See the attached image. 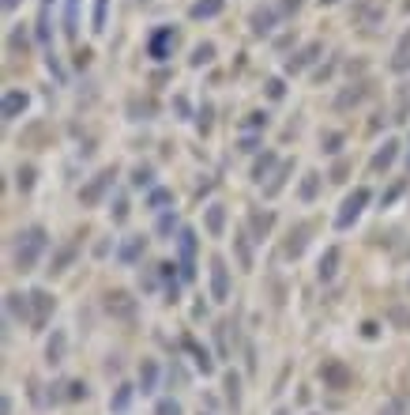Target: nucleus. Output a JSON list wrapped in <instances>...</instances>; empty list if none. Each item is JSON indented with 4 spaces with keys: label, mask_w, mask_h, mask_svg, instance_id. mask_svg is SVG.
Listing matches in <instances>:
<instances>
[{
    "label": "nucleus",
    "mask_w": 410,
    "mask_h": 415,
    "mask_svg": "<svg viewBox=\"0 0 410 415\" xmlns=\"http://www.w3.org/2000/svg\"><path fill=\"white\" fill-rule=\"evenodd\" d=\"M50 250V234H45V227H27L19 238H15V268L19 272H34L38 261H42V253Z\"/></svg>",
    "instance_id": "nucleus-1"
},
{
    "label": "nucleus",
    "mask_w": 410,
    "mask_h": 415,
    "mask_svg": "<svg viewBox=\"0 0 410 415\" xmlns=\"http://www.w3.org/2000/svg\"><path fill=\"white\" fill-rule=\"evenodd\" d=\"M369 189L365 185H358L354 189V193H347V201H343V208H339V215H335V227L339 230H347V227H354V223H358V215L365 212V204H369Z\"/></svg>",
    "instance_id": "nucleus-2"
},
{
    "label": "nucleus",
    "mask_w": 410,
    "mask_h": 415,
    "mask_svg": "<svg viewBox=\"0 0 410 415\" xmlns=\"http://www.w3.org/2000/svg\"><path fill=\"white\" fill-rule=\"evenodd\" d=\"M177 253H181V279L192 283V276H196V230L192 227L177 230Z\"/></svg>",
    "instance_id": "nucleus-3"
},
{
    "label": "nucleus",
    "mask_w": 410,
    "mask_h": 415,
    "mask_svg": "<svg viewBox=\"0 0 410 415\" xmlns=\"http://www.w3.org/2000/svg\"><path fill=\"white\" fill-rule=\"evenodd\" d=\"M114 178H117V170H114V166H106V170H98V174H94V178L87 181L83 189H79V201H83V208H94V204H98L102 196H106L109 189H114Z\"/></svg>",
    "instance_id": "nucleus-4"
},
{
    "label": "nucleus",
    "mask_w": 410,
    "mask_h": 415,
    "mask_svg": "<svg viewBox=\"0 0 410 415\" xmlns=\"http://www.w3.org/2000/svg\"><path fill=\"white\" fill-rule=\"evenodd\" d=\"M173 45H177V30L173 27H158L155 34L147 38V57L151 61H170Z\"/></svg>",
    "instance_id": "nucleus-5"
},
{
    "label": "nucleus",
    "mask_w": 410,
    "mask_h": 415,
    "mask_svg": "<svg viewBox=\"0 0 410 415\" xmlns=\"http://www.w3.org/2000/svg\"><path fill=\"white\" fill-rule=\"evenodd\" d=\"M53 310H57L53 294L42 291V287H34V291H30V314H34V321H30V325H34V329H42V325L53 317Z\"/></svg>",
    "instance_id": "nucleus-6"
},
{
    "label": "nucleus",
    "mask_w": 410,
    "mask_h": 415,
    "mask_svg": "<svg viewBox=\"0 0 410 415\" xmlns=\"http://www.w3.org/2000/svg\"><path fill=\"white\" fill-rule=\"evenodd\" d=\"M320 378H324V389H350V381H354L347 363H339V358H327L320 366Z\"/></svg>",
    "instance_id": "nucleus-7"
},
{
    "label": "nucleus",
    "mask_w": 410,
    "mask_h": 415,
    "mask_svg": "<svg viewBox=\"0 0 410 415\" xmlns=\"http://www.w3.org/2000/svg\"><path fill=\"white\" fill-rule=\"evenodd\" d=\"M211 298L226 302L230 298V268L222 257H211Z\"/></svg>",
    "instance_id": "nucleus-8"
},
{
    "label": "nucleus",
    "mask_w": 410,
    "mask_h": 415,
    "mask_svg": "<svg viewBox=\"0 0 410 415\" xmlns=\"http://www.w3.org/2000/svg\"><path fill=\"white\" fill-rule=\"evenodd\" d=\"M279 15H283V8H279V4H260V8L252 12V34H256V38L271 34V30H275V23H279Z\"/></svg>",
    "instance_id": "nucleus-9"
},
{
    "label": "nucleus",
    "mask_w": 410,
    "mask_h": 415,
    "mask_svg": "<svg viewBox=\"0 0 410 415\" xmlns=\"http://www.w3.org/2000/svg\"><path fill=\"white\" fill-rule=\"evenodd\" d=\"M4 310H8V317H12V321H23V325L34 321V314H30V294L12 291V294L4 298Z\"/></svg>",
    "instance_id": "nucleus-10"
},
{
    "label": "nucleus",
    "mask_w": 410,
    "mask_h": 415,
    "mask_svg": "<svg viewBox=\"0 0 410 415\" xmlns=\"http://www.w3.org/2000/svg\"><path fill=\"white\" fill-rule=\"evenodd\" d=\"M30 106V94L27 91H4V106H0V117L4 121H15V117H23Z\"/></svg>",
    "instance_id": "nucleus-11"
},
{
    "label": "nucleus",
    "mask_w": 410,
    "mask_h": 415,
    "mask_svg": "<svg viewBox=\"0 0 410 415\" xmlns=\"http://www.w3.org/2000/svg\"><path fill=\"white\" fill-rule=\"evenodd\" d=\"M320 50H324V45H320V42H309V45H301V50H297V53H294V57H290V61H286V76H294V72H301V68H309V65H312V61H316V57H320Z\"/></svg>",
    "instance_id": "nucleus-12"
},
{
    "label": "nucleus",
    "mask_w": 410,
    "mask_h": 415,
    "mask_svg": "<svg viewBox=\"0 0 410 415\" xmlns=\"http://www.w3.org/2000/svg\"><path fill=\"white\" fill-rule=\"evenodd\" d=\"M143 250H147V238H143V234H132V238H125V242H120L117 261H120V265H136V261L143 257Z\"/></svg>",
    "instance_id": "nucleus-13"
},
{
    "label": "nucleus",
    "mask_w": 410,
    "mask_h": 415,
    "mask_svg": "<svg viewBox=\"0 0 410 415\" xmlns=\"http://www.w3.org/2000/svg\"><path fill=\"white\" fill-rule=\"evenodd\" d=\"M396 155H399V140H384V148L373 155V163H369V170L373 174H384L391 163H396Z\"/></svg>",
    "instance_id": "nucleus-14"
},
{
    "label": "nucleus",
    "mask_w": 410,
    "mask_h": 415,
    "mask_svg": "<svg viewBox=\"0 0 410 415\" xmlns=\"http://www.w3.org/2000/svg\"><path fill=\"white\" fill-rule=\"evenodd\" d=\"M204 223H207V234L211 238H222V230H226V204H207Z\"/></svg>",
    "instance_id": "nucleus-15"
},
{
    "label": "nucleus",
    "mask_w": 410,
    "mask_h": 415,
    "mask_svg": "<svg viewBox=\"0 0 410 415\" xmlns=\"http://www.w3.org/2000/svg\"><path fill=\"white\" fill-rule=\"evenodd\" d=\"M50 12H53V0H42V8H38V42L45 45V53L53 50V30H50Z\"/></svg>",
    "instance_id": "nucleus-16"
},
{
    "label": "nucleus",
    "mask_w": 410,
    "mask_h": 415,
    "mask_svg": "<svg viewBox=\"0 0 410 415\" xmlns=\"http://www.w3.org/2000/svg\"><path fill=\"white\" fill-rule=\"evenodd\" d=\"M275 166H279V155H275V151H263V155L252 163V181H256V185H263V178H275V174H271Z\"/></svg>",
    "instance_id": "nucleus-17"
},
{
    "label": "nucleus",
    "mask_w": 410,
    "mask_h": 415,
    "mask_svg": "<svg viewBox=\"0 0 410 415\" xmlns=\"http://www.w3.org/2000/svg\"><path fill=\"white\" fill-rule=\"evenodd\" d=\"M64 38L68 42L79 38V0H64Z\"/></svg>",
    "instance_id": "nucleus-18"
},
{
    "label": "nucleus",
    "mask_w": 410,
    "mask_h": 415,
    "mask_svg": "<svg viewBox=\"0 0 410 415\" xmlns=\"http://www.w3.org/2000/svg\"><path fill=\"white\" fill-rule=\"evenodd\" d=\"M106 310H109L114 317H125V321H128V317L136 314V302L128 298L125 291H114V294H109V302H106Z\"/></svg>",
    "instance_id": "nucleus-19"
},
{
    "label": "nucleus",
    "mask_w": 410,
    "mask_h": 415,
    "mask_svg": "<svg viewBox=\"0 0 410 415\" xmlns=\"http://www.w3.org/2000/svg\"><path fill=\"white\" fill-rule=\"evenodd\" d=\"M305 242H309V223H297V227L290 230V242H286V257H301L305 253Z\"/></svg>",
    "instance_id": "nucleus-20"
},
{
    "label": "nucleus",
    "mask_w": 410,
    "mask_h": 415,
    "mask_svg": "<svg viewBox=\"0 0 410 415\" xmlns=\"http://www.w3.org/2000/svg\"><path fill=\"white\" fill-rule=\"evenodd\" d=\"M64 351H68V336H64L61 329H53L50 344H45V358H50V366H57V363H64Z\"/></svg>",
    "instance_id": "nucleus-21"
},
{
    "label": "nucleus",
    "mask_w": 410,
    "mask_h": 415,
    "mask_svg": "<svg viewBox=\"0 0 410 415\" xmlns=\"http://www.w3.org/2000/svg\"><path fill=\"white\" fill-rule=\"evenodd\" d=\"M181 344H184V351H188V355H192V363H196V366H199V370H204V374H211V370H215V363H211V355H207V347H199V344H196V340H192V336H184Z\"/></svg>",
    "instance_id": "nucleus-22"
},
{
    "label": "nucleus",
    "mask_w": 410,
    "mask_h": 415,
    "mask_svg": "<svg viewBox=\"0 0 410 415\" xmlns=\"http://www.w3.org/2000/svg\"><path fill=\"white\" fill-rule=\"evenodd\" d=\"M339 257H343V253H339V245H327V250H324V257H320L316 276H320V279H332L335 272H339Z\"/></svg>",
    "instance_id": "nucleus-23"
},
{
    "label": "nucleus",
    "mask_w": 410,
    "mask_h": 415,
    "mask_svg": "<svg viewBox=\"0 0 410 415\" xmlns=\"http://www.w3.org/2000/svg\"><path fill=\"white\" fill-rule=\"evenodd\" d=\"M140 389L143 393H155L158 389V363L155 358H143L140 363Z\"/></svg>",
    "instance_id": "nucleus-24"
},
{
    "label": "nucleus",
    "mask_w": 410,
    "mask_h": 415,
    "mask_svg": "<svg viewBox=\"0 0 410 415\" xmlns=\"http://www.w3.org/2000/svg\"><path fill=\"white\" fill-rule=\"evenodd\" d=\"M222 4H226V0H196V4L188 8V15L192 19H215V15L222 12Z\"/></svg>",
    "instance_id": "nucleus-25"
},
{
    "label": "nucleus",
    "mask_w": 410,
    "mask_h": 415,
    "mask_svg": "<svg viewBox=\"0 0 410 415\" xmlns=\"http://www.w3.org/2000/svg\"><path fill=\"white\" fill-rule=\"evenodd\" d=\"M170 204H173V193H170V189L155 185V189L147 193V208H151V212H170Z\"/></svg>",
    "instance_id": "nucleus-26"
},
{
    "label": "nucleus",
    "mask_w": 410,
    "mask_h": 415,
    "mask_svg": "<svg viewBox=\"0 0 410 415\" xmlns=\"http://www.w3.org/2000/svg\"><path fill=\"white\" fill-rule=\"evenodd\" d=\"M290 170H294V163H283V166H279V174L268 181V185H263V196H279V193H283V185H286V178H290Z\"/></svg>",
    "instance_id": "nucleus-27"
},
{
    "label": "nucleus",
    "mask_w": 410,
    "mask_h": 415,
    "mask_svg": "<svg viewBox=\"0 0 410 415\" xmlns=\"http://www.w3.org/2000/svg\"><path fill=\"white\" fill-rule=\"evenodd\" d=\"M248 223H252V234H256V242H263V234H268V230L275 227V215H271V212H256Z\"/></svg>",
    "instance_id": "nucleus-28"
},
{
    "label": "nucleus",
    "mask_w": 410,
    "mask_h": 415,
    "mask_svg": "<svg viewBox=\"0 0 410 415\" xmlns=\"http://www.w3.org/2000/svg\"><path fill=\"white\" fill-rule=\"evenodd\" d=\"M391 72H410V34L399 42L396 57H391Z\"/></svg>",
    "instance_id": "nucleus-29"
},
{
    "label": "nucleus",
    "mask_w": 410,
    "mask_h": 415,
    "mask_svg": "<svg viewBox=\"0 0 410 415\" xmlns=\"http://www.w3.org/2000/svg\"><path fill=\"white\" fill-rule=\"evenodd\" d=\"M316 193H320V174L309 170V174H305V181H301V201L312 204V201H316Z\"/></svg>",
    "instance_id": "nucleus-30"
},
{
    "label": "nucleus",
    "mask_w": 410,
    "mask_h": 415,
    "mask_svg": "<svg viewBox=\"0 0 410 415\" xmlns=\"http://www.w3.org/2000/svg\"><path fill=\"white\" fill-rule=\"evenodd\" d=\"M226 401H230V408H241V378L234 370L226 374Z\"/></svg>",
    "instance_id": "nucleus-31"
},
{
    "label": "nucleus",
    "mask_w": 410,
    "mask_h": 415,
    "mask_svg": "<svg viewBox=\"0 0 410 415\" xmlns=\"http://www.w3.org/2000/svg\"><path fill=\"white\" fill-rule=\"evenodd\" d=\"M361 94H365V87H350V91H343L339 94V99H335V110H347V106H358V102H361Z\"/></svg>",
    "instance_id": "nucleus-32"
},
{
    "label": "nucleus",
    "mask_w": 410,
    "mask_h": 415,
    "mask_svg": "<svg viewBox=\"0 0 410 415\" xmlns=\"http://www.w3.org/2000/svg\"><path fill=\"white\" fill-rule=\"evenodd\" d=\"M207 61H215V45H211V42H199L196 50H192V68L207 65Z\"/></svg>",
    "instance_id": "nucleus-33"
},
{
    "label": "nucleus",
    "mask_w": 410,
    "mask_h": 415,
    "mask_svg": "<svg viewBox=\"0 0 410 415\" xmlns=\"http://www.w3.org/2000/svg\"><path fill=\"white\" fill-rule=\"evenodd\" d=\"M106 12H109V0H94V34H102L106 30Z\"/></svg>",
    "instance_id": "nucleus-34"
},
{
    "label": "nucleus",
    "mask_w": 410,
    "mask_h": 415,
    "mask_svg": "<svg viewBox=\"0 0 410 415\" xmlns=\"http://www.w3.org/2000/svg\"><path fill=\"white\" fill-rule=\"evenodd\" d=\"M8 50H12V53L27 50V30H23V23H19V27H12V34H8Z\"/></svg>",
    "instance_id": "nucleus-35"
},
{
    "label": "nucleus",
    "mask_w": 410,
    "mask_h": 415,
    "mask_svg": "<svg viewBox=\"0 0 410 415\" xmlns=\"http://www.w3.org/2000/svg\"><path fill=\"white\" fill-rule=\"evenodd\" d=\"M151 181H155V170H151V166H136L132 170V185L136 189H147Z\"/></svg>",
    "instance_id": "nucleus-36"
},
{
    "label": "nucleus",
    "mask_w": 410,
    "mask_h": 415,
    "mask_svg": "<svg viewBox=\"0 0 410 415\" xmlns=\"http://www.w3.org/2000/svg\"><path fill=\"white\" fill-rule=\"evenodd\" d=\"M72 261H76V245H64V250L57 253V261H53V268H50V272H64V268H68Z\"/></svg>",
    "instance_id": "nucleus-37"
},
{
    "label": "nucleus",
    "mask_w": 410,
    "mask_h": 415,
    "mask_svg": "<svg viewBox=\"0 0 410 415\" xmlns=\"http://www.w3.org/2000/svg\"><path fill=\"white\" fill-rule=\"evenodd\" d=\"M173 230H177V212H162V215H158V234L170 238Z\"/></svg>",
    "instance_id": "nucleus-38"
},
{
    "label": "nucleus",
    "mask_w": 410,
    "mask_h": 415,
    "mask_svg": "<svg viewBox=\"0 0 410 415\" xmlns=\"http://www.w3.org/2000/svg\"><path fill=\"white\" fill-rule=\"evenodd\" d=\"M155 415H181V404H177L173 396H166V401L155 404Z\"/></svg>",
    "instance_id": "nucleus-39"
},
{
    "label": "nucleus",
    "mask_w": 410,
    "mask_h": 415,
    "mask_svg": "<svg viewBox=\"0 0 410 415\" xmlns=\"http://www.w3.org/2000/svg\"><path fill=\"white\" fill-rule=\"evenodd\" d=\"M343 148V132H324V151L327 155H339Z\"/></svg>",
    "instance_id": "nucleus-40"
},
{
    "label": "nucleus",
    "mask_w": 410,
    "mask_h": 415,
    "mask_svg": "<svg viewBox=\"0 0 410 415\" xmlns=\"http://www.w3.org/2000/svg\"><path fill=\"white\" fill-rule=\"evenodd\" d=\"M128 401H132V385H120V389H117V396H114V412H125V408H128Z\"/></svg>",
    "instance_id": "nucleus-41"
},
{
    "label": "nucleus",
    "mask_w": 410,
    "mask_h": 415,
    "mask_svg": "<svg viewBox=\"0 0 410 415\" xmlns=\"http://www.w3.org/2000/svg\"><path fill=\"white\" fill-rule=\"evenodd\" d=\"M19 189H23V193L34 189V166H23V170H19Z\"/></svg>",
    "instance_id": "nucleus-42"
},
{
    "label": "nucleus",
    "mask_w": 410,
    "mask_h": 415,
    "mask_svg": "<svg viewBox=\"0 0 410 415\" xmlns=\"http://www.w3.org/2000/svg\"><path fill=\"white\" fill-rule=\"evenodd\" d=\"M64 389H68V393H64L68 401H83V396H87V385H83V381H68Z\"/></svg>",
    "instance_id": "nucleus-43"
},
{
    "label": "nucleus",
    "mask_w": 410,
    "mask_h": 415,
    "mask_svg": "<svg viewBox=\"0 0 410 415\" xmlns=\"http://www.w3.org/2000/svg\"><path fill=\"white\" fill-rule=\"evenodd\" d=\"M109 212H114V223H125V219H128V204H125V196H117Z\"/></svg>",
    "instance_id": "nucleus-44"
},
{
    "label": "nucleus",
    "mask_w": 410,
    "mask_h": 415,
    "mask_svg": "<svg viewBox=\"0 0 410 415\" xmlns=\"http://www.w3.org/2000/svg\"><path fill=\"white\" fill-rule=\"evenodd\" d=\"M245 129H268V114H260V110H256V114H248Z\"/></svg>",
    "instance_id": "nucleus-45"
},
{
    "label": "nucleus",
    "mask_w": 410,
    "mask_h": 415,
    "mask_svg": "<svg viewBox=\"0 0 410 415\" xmlns=\"http://www.w3.org/2000/svg\"><path fill=\"white\" fill-rule=\"evenodd\" d=\"M399 193H403V181H396V185H391V189H388V193H384V196H380V208H388V204H391V201H396V196H399Z\"/></svg>",
    "instance_id": "nucleus-46"
},
{
    "label": "nucleus",
    "mask_w": 410,
    "mask_h": 415,
    "mask_svg": "<svg viewBox=\"0 0 410 415\" xmlns=\"http://www.w3.org/2000/svg\"><path fill=\"white\" fill-rule=\"evenodd\" d=\"M211 114H215L211 106H204V110H199V132H207V129H211Z\"/></svg>",
    "instance_id": "nucleus-47"
},
{
    "label": "nucleus",
    "mask_w": 410,
    "mask_h": 415,
    "mask_svg": "<svg viewBox=\"0 0 410 415\" xmlns=\"http://www.w3.org/2000/svg\"><path fill=\"white\" fill-rule=\"evenodd\" d=\"M380 415H403V401H388L380 408Z\"/></svg>",
    "instance_id": "nucleus-48"
},
{
    "label": "nucleus",
    "mask_w": 410,
    "mask_h": 415,
    "mask_svg": "<svg viewBox=\"0 0 410 415\" xmlns=\"http://www.w3.org/2000/svg\"><path fill=\"white\" fill-rule=\"evenodd\" d=\"M268 94H271V99H283V79H271V83H268Z\"/></svg>",
    "instance_id": "nucleus-49"
},
{
    "label": "nucleus",
    "mask_w": 410,
    "mask_h": 415,
    "mask_svg": "<svg viewBox=\"0 0 410 415\" xmlns=\"http://www.w3.org/2000/svg\"><path fill=\"white\" fill-rule=\"evenodd\" d=\"M256 143H260V136H241V151H256Z\"/></svg>",
    "instance_id": "nucleus-50"
},
{
    "label": "nucleus",
    "mask_w": 410,
    "mask_h": 415,
    "mask_svg": "<svg viewBox=\"0 0 410 415\" xmlns=\"http://www.w3.org/2000/svg\"><path fill=\"white\" fill-rule=\"evenodd\" d=\"M173 110H177V114H181V117H188V102H184L181 94H177V99H173Z\"/></svg>",
    "instance_id": "nucleus-51"
},
{
    "label": "nucleus",
    "mask_w": 410,
    "mask_h": 415,
    "mask_svg": "<svg viewBox=\"0 0 410 415\" xmlns=\"http://www.w3.org/2000/svg\"><path fill=\"white\" fill-rule=\"evenodd\" d=\"M0 415H12V396H4V401H0Z\"/></svg>",
    "instance_id": "nucleus-52"
},
{
    "label": "nucleus",
    "mask_w": 410,
    "mask_h": 415,
    "mask_svg": "<svg viewBox=\"0 0 410 415\" xmlns=\"http://www.w3.org/2000/svg\"><path fill=\"white\" fill-rule=\"evenodd\" d=\"M19 4H23V0H4V12H15Z\"/></svg>",
    "instance_id": "nucleus-53"
},
{
    "label": "nucleus",
    "mask_w": 410,
    "mask_h": 415,
    "mask_svg": "<svg viewBox=\"0 0 410 415\" xmlns=\"http://www.w3.org/2000/svg\"><path fill=\"white\" fill-rule=\"evenodd\" d=\"M320 4H339V0H320Z\"/></svg>",
    "instance_id": "nucleus-54"
},
{
    "label": "nucleus",
    "mask_w": 410,
    "mask_h": 415,
    "mask_svg": "<svg viewBox=\"0 0 410 415\" xmlns=\"http://www.w3.org/2000/svg\"><path fill=\"white\" fill-rule=\"evenodd\" d=\"M407 166H410V155H407Z\"/></svg>",
    "instance_id": "nucleus-55"
},
{
    "label": "nucleus",
    "mask_w": 410,
    "mask_h": 415,
    "mask_svg": "<svg viewBox=\"0 0 410 415\" xmlns=\"http://www.w3.org/2000/svg\"><path fill=\"white\" fill-rule=\"evenodd\" d=\"M279 415H286V412H279Z\"/></svg>",
    "instance_id": "nucleus-56"
}]
</instances>
